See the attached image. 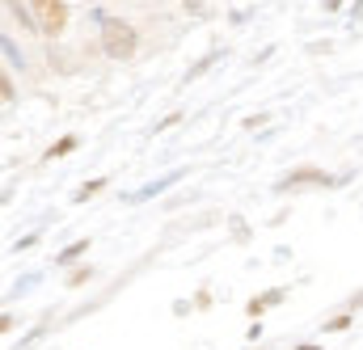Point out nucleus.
<instances>
[{"label": "nucleus", "instance_id": "obj_4", "mask_svg": "<svg viewBox=\"0 0 363 350\" xmlns=\"http://www.w3.org/2000/svg\"><path fill=\"white\" fill-rule=\"evenodd\" d=\"M279 295H283V291H271V295H262V300H250V317H262V312H267V304H274Z\"/></svg>", "mask_w": 363, "mask_h": 350}, {"label": "nucleus", "instance_id": "obj_1", "mask_svg": "<svg viewBox=\"0 0 363 350\" xmlns=\"http://www.w3.org/2000/svg\"><path fill=\"white\" fill-rule=\"evenodd\" d=\"M101 51H106L110 60H131V55L140 51L135 26L123 21V17H106V21H101Z\"/></svg>", "mask_w": 363, "mask_h": 350}, {"label": "nucleus", "instance_id": "obj_3", "mask_svg": "<svg viewBox=\"0 0 363 350\" xmlns=\"http://www.w3.org/2000/svg\"><path fill=\"white\" fill-rule=\"evenodd\" d=\"M330 177L321 174V169H296V174H287L279 181V190H296V186H325Z\"/></svg>", "mask_w": 363, "mask_h": 350}, {"label": "nucleus", "instance_id": "obj_5", "mask_svg": "<svg viewBox=\"0 0 363 350\" xmlns=\"http://www.w3.org/2000/svg\"><path fill=\"white\" fill-rule=\"evenodd\" d=\"M72 148H77V135H64V140H60V144H55L47 157H64V152H72Z\"/></svg>", "mask_w": 363, "mask_h": 350}, {"label": "nucleus", "instance_id": "obj_6", "mask_svg": "<svg viewBox=\"0 0 363 350\" xmlns=\"http://www.w3.org/2000/svg\"><path fill=\"white\" fill-rule=\"evenodd\" d=\"M101 186H106V181H101V177H97V181H89V186H85V190H81V198H89V194H97V190H101Z\"/></svg>", "mask_w": 363, "mask_h": 350}, {"label": "nucleus", "instance_id": "obj_2", "mask_svg": "<svg viewBox=\"0 0 363 350\" xmlns=\"http://www.w3.org/2000/svg\"><path fill=\"white\" fill-rule=\"evenodd\" d=\"M34 21L47 38H60L68 26V4L64 0H34Z\"/></svg>", "mask_w": 363, "mask_h": 350}]
</instances>
